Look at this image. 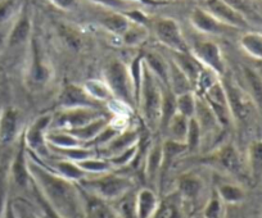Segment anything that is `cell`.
<instances>
[{
    "instance_id": "obj_35",
    "label": "cell",
    "mask_w": 262,
    "mask_h": 218,
    "mask_svg": "<svg viewBox=\"0 0 262 218\" xmlns=\"http://www.w3.org/2000/svg\"><path fill=\"white\" fill-rule=\"evenodd\" d=\"M184 153H188V148L183 142L173 141L171 139H165L162 141V172L161 176L165 175L168 167L175 162L176 158L180 157Z\"/></svg>"
},
{
    "instance_id": "obj_19",
    "label": "cell",
    "mask_w": 262,
    "mask_h": 218,
    "mask_svg": "<svg viewBox=\"0 0 262 218\" xmlns=\"http://www.w3.org/2000/svg\"><path fill=\"white\" fill-rule=\"evenodd\" d=\"M9 177L14 185H17L21 189H26L31 185V176L29 172V166H27V149L25 147L21 137V145L16 152L13 160H12L11 169H9Z\"/></svg>"
},
{
    "instance_id": "obj_23",
    "label": "cell",
    "mask_w": 262,
    "mask_h": 218,
    "mask_svg": "<svg viewBox=\"0 0 262 218\" xmlns=\"http://www.w3.org/2000/svg\"><path fill=\"white\" fill-rule=\"evenodd\" d=\"M160 204V198L150 187H143L138 191L134 202L135 218H152Z\"/></svg>"
},
{
    "instance_id": "obj_5",
    "label": "cell",
    "mask_w": 262,
    "mask_h": 218,
    "mask_svg": "<svg viewBox=\"0 0 262 218\" xmlns=\"http://www.w3.org/2000/svg\"><path fill=\"white\" fill-rule=\"evenodd\" d=\"M30 57L27 63L25 81L27 87L32 91L42 90L53 79V68L49 59L45 57L39 42L31 37L30 40Z\"/></svg>"
},
{
    "instance_id": "obj_1",
    "label": "cell",
    "mask_w": 262,
    "mask_h": 218,
    "mask_svg": "<svg viewBox=\"0 0 262 218\" xmlns=\"http://www.w3.org/2000/svg\"><path fill=\"white\" fill-rule=\"evenodd\" d=\"M27 166L32 184L63 218H85L79 185L50 171L41 159L29 150Z\"/></svg>"
},
{
    "instance_id": "obj_21",
    "label": "cell",
    "mask_w": 262,
    "mask_h": 218,
    "mask_svg": "<svg viewBox=\"0 0 262 218\" xmlns=\"http://www.w3.org/2000/svg\"><path fill=\"white\" fill-rule=\"evenodd\" d=\"M194 119L198 122L201 130H202L203 140L210 135H213L215 132L220 131L221 127L219 125L217 119H216L215 114H213L212 109L210 105L206 103L205 99L196 96V105H195V113H194Z\"/></svg>"
},
{
    "instance_id": "obj_26",
    "label": "cell",
    "mask_w": 262,
    "mask_h": 218,
    "mask_svg": "<svg viewBox=\"0 0 262 218\" xmlns=\"http://www.w3.org/2000/svg\"><path fill=\"white\" fill-rule=\"evenodd\" d=\"M183 203L179 195L173 191L160 200V204L152 218H183Z\"/></svg>"
},
{
    "instance_id": "obj_6",
    "label": "cell",
    "mask_w": 262,
    "mask_h": 218,
    "mask_svg": "<svg viewBox=\"0 0 262 218\" xmlns=\"http://www.w3.org/2000/svg\"><path fill=\"white\" fill-rule=\"evenodd\" d=\"M221 82H223L224 89H225L226 99H228L233 121L236 124H243V122L248 121L257 109L252 98L249 96L246 90L242 89L239 85H236L231 80L221 79Z\"/></svg>"
},
{
    "instance_id": "obj_48",
    "label": "cell",
    "mask_w": 262,
    "mask_h": 218,
    "mask_svg": "<svg viewBox=\"0 0 262 218\" xmlns=\"http://www.w3.org/2000/svg\"><path fill=\"white\" fill-rule=\"evenodd\" d=\"M17 0H0V23H6L16 17L19 12Z\"/></svg>"
},
{
    "instance_id": "obj_3",
    "label": "cell",
    "mask_w": 262,
    "mask_h": 218,
    "mask_svg": "<svg viewBox=\"0 0 262 218\" xmlns=\"http://www.w3.org/2000/svg\"><path fill=\"white\" fill-rule=\"evenodd\" d=\"M81 189L105 202H115L125 197L133 186L134 182L131 177L125 175H117L113 172L99 175V176H88L86 179L79 182Z\"/></svg>"
},
{
    "instance_id": "obj_4",
    "label": "cell",
    "mask_w": 262,
    "mask_h": 218,
    "mask_svg": "<svg viewBox=\"0 0 262 218\" xmlns=\"http://www.w3.org/2000/svg\"><path fill=\"white\" fill-rule=\"evenodd\" d=\"M104 80L112 91L115 100L127 107L137 105L135 91L130 69L121 61H112L104 69Z\"/></svg>"
},
{
    "instance_id": "obj_37",
    "label": "cell",
    "mask_w": 262,
    "mask_h": 218,
    "mask_svg": "<svg viewBox=\"0 0 262 218\" xmlns=\"http://www.w3.org/2000/svg\"><path fill=\"white\" fill-rule=\"evenodd\" d=\"M247 164L251 176L254 180L262 177V140H254L251 142L247 154Z\"/></svg>"
},
{
    "instance_id": "obj_56",
    "label": "cell",
    "mask_w": 262,
    "mask_h": 218,
    "mask_svg": "<svg viewBox=\"0 0 262 218\" xmlns=\"http://www.w3.org/2000/svg\"><path fill=\"white\" fill-rule=\"evenodd\" d=\"M0 47H2V45H0Z\"/></svg>"
},
{
    "instance_id": "obj_55",
    "label": "cell",
    "mask_w": 262,
    "mask_h": 218,
    "mask_svg": "<svg viewBox=\"0 0 262 218\" xmlns=\"http://www.w3.org/2000/svg\"><path fill=\"white\" fill-rule=\"evenodd\" d=\"M0 109H2V107H0Z\"/></svg>"
},
{
    "instance_id": "obj_40",
    "label": "cell",
    "mask_w": 262,
    "mask_h": 218,
    "mask_svg": "<svg viewBox=\"0 0 262 218\" xmlns=\"http://www.w3.org/2000/svg\"><path fill=\"white\" fill-rule=\"evenodd\" d=\"M148 37H149V30L145 25L131 22L128 29L121 36V40L126 46H139L147 41Z\"/></svg>"
},
{
    "instance_id": "obj_45",
    "label": "cell",
    "mask_w": 262,
    "mask_h": 218,
    "mask_svg": "<svg viewBox=\"0 0 262 218\" xmlns=\"http://www.w3.org/2000/svg\"><path fill=\"white\" fill-rule=\"evenodd\" d=\"M138 154H139V144L128 148L125 152L107 158V159L110 160V163L112 164L113 168H122V167H127L130 166V164H133V162L138 158Z\"/></svg>"
},
{
    "instance_id": "obj_41",
    "label": "cell",
    "mask_w": 262,
    "mask_h": 218,
    "mask_svg": "<svg viewBox=\"0 0 262 218\" xmlns=\"http://www.w3.org/2000/svg\"><path fill=\"white\" fill-rule=\"evenodd\" d=\"M189 119L190 118H186V117L176 113L175 116L170 119L167 126L165 127V129L167 130V134H168L167 139H171L173 140V141L185 144L186 134H188Z\"/></svg>"
},
{
    "instance_id": "obj_44",
    "label": "cell",
    "mask_w": 262,
    "mask_h": 218,
    "mask_svg": "<svg viewBox=\"0 0 262 218\" xmlns=\"http://www.w3.org/2000/svg\"><path fill=\"white\" fill-rule=\"evenodd\" d=\"M203 142V135L202 130H201L200 125L194 118L189 119V126H188V134H186L185 145L188 148V152L193 153L195 150L200 149L202 147Z\"/></svg>"
},
{
    "instance_id": "obj_36",
    "label": "cell",
    "mask_w": 262,
    "mask_h": 218,
    "mask_svg": "<svg viewBox=\"0 0 262 218\" xmlns=\"http://www.w3.org/2000/svg\"><path fill=\"white\" fill-rule=\"evenodd\" d=\"M76 163L77 166L86 174V176H99V175L112 172L113 169L112 164H111L107 158H97L95 155Z\"/></svg>"
},
{
    "instance_id": "obj_18",
    "label": "cell",
    "mask_w": 262,
    "mask_h": 218,
    "mask_svg": "<svg viewBox=\"0 0 262 218\" xmlns=\"http://www.w3.org/2000/svg\"><path fill=\"white\" fill-rule=\"evenodd\" d=\"M190 23L194 29L205 35H223L230 31V27L219 22L211 13L202 7H196L191 11Z\"/></svg>"
},
{
    "instance_id": "obj_39",
    "label": "cell",
    "mask_w": 262,
    "mask_h": 218,
    "mask_svg": "<svg viewBox=\"0 0 262 218\" xmlns=\"http://www.w3.org/2000/svg\"><path fill=\"white\" fill-rule=\"evenodd\" d=\"M244 72V80L248 86V94L252 98L257 108H262V76L254 69L246 68L243 69Z\"/></svg>"
},
{
    "instance_id": "obj_13",
    "label": "cell",
    "mask_w": 262,
    "mask_h": 218,
    "mask_svg": "<svg viewBox=\"0 0 262 218\" xmlns=\"http://www.w3.org/2000/svg\"><path fill=\"white\" fill-rule=\"evenodd\" d=\"M203 191H205V181L200 175L194 172H186L176 180L175 192L183 203L184 210L186 208L195 207L202 199Z\"/></svg>"
},
{
    "instance_id": "obj_38",
    "label": "cell",
    "mask_w": 262,
    "mask_h": 218,
    "mask_svg": "<svg viewBox=\"0 0 262 218\" xmlns=\"http://www.w3.org/2000/svg\"><path fill=\"white\" fill-rule=\"evenodd\" d=\"M241 47L254 59L262 61V34L256 31H248L242 35L239 40Z\"/></svg>"
},
{
    "instance_id": "obj_32",
    "label": "cell",
    "mask_w": 262,
    "mask_h": 218,
    "mask_svg": "<svg viewBox=\"0 0 262 218\" xmlns=\"http://www.w3.org/2000/svg\"><path fill=\"white\" fill-rule=\"evenodd\" d=\"M99 23L108 32L121 37L123 35V32L128 29V26L131 25V21L122 12L111 11L110 13H107L105 16H103L100 18Z\"/></svg>"
},
{
    "instance_id": "obj_8",
    "label": "cell",
    "mask_w": 262,
    "mask_h": 218,
    "mask_svg": "<svg viewBox=\"0 0 262 218\" xmlns=\"http://www.w3.org/2000/svg\"><path fill=\"white\" fill-rule=\"evenodd\" d=\"M103 116L100 109L95 108H75V109H58L55 113H52L50 129L53 130H72L80 129L89 122Z\"/></svg>"
},
{
    "instance_id": "obj_28",
    "label": "cell",
    "mask_w": 262,
    "mask_h": 218,
    "mask_svg": "<svg viewBox=\"0 0 262 218\" xmlns=\"http://www.w3.org/2000/svg\"><path fill=\"white\" fill-rule=\"evenodd\" d=\"M48 168L57 174L58 176L75 182V184H79L81 180L88 177L86 174L77 166L76 162H72L69 159H60L58 162L52 163V166L48 167Z\"/></svg>"
},
{
    "instance_id": "obj_43",
    "label": "cell",
    "mask_w": 262,
    "mask_h": 218,
    "mask_svg": "<svg viewBox=\"0 0 262 218\" xmlns=\"http://www.w3.org/2000/svg\"><path fill=\"white\" fill-rule=\"evenodd\" d=\"M225 207L226 205L221 202V199L219 198V195L216 194L215 190H212L211 194L208 195L205 207H203V218H224V214H225Z\"/></svg>"
},
{
    "instance_id": "obj_22",
    "label": "cell",
    "mask_w": 262,
    "mask_h": 218,
    "mask_svg": "<svg viewBox=\"0 0 262 218\" xmlns=\"http://www.w3.org/2000/svg\"><path fill=\"white\" fill-rule=\"evenodd\" d=\"M140 141V134L137 130H122L118 132L105 147L99 149L100 152L104 153L107 157L110 158L113 155H117L120 153L125 152L128 148L134 147V145L139 144Z\"/></svg>"
},
{
    "instance_id": "obj_16",
    "label": "cell",
    "mask_w": 262,
    "mask_h": 218,
    "mask_svg": "<svg viewBox=\"0 0 262 218\" xmlns=\"http://www.w3.org/2000/svg\"><path fill=\"white\" fill-rule=\"evenodd\" d=\"M59 109H75V108H95L100 109L99 103L90 98L82 85L67 84L58 95Z\"/></svg>"
},
{
    "instance_id": "obj_17",
    "label": "cell",
    "mask_w": 262,
    "mask_h": 218,
    "mask_svg": "<svg viewBox=\"0 0 262 218\" xmlns=\"http://www.w3.org/2000/svg\"><path fill=\"white\" fill-rule=\"evenodd\" d=\"M32 37V19L27 7H22L16 16L13 26L7 36V45L9 47H18L29 44Z\"/></svg>"
},
{
    "instance_id": "obj_12",
    "label": "cell",
    "mask_w": 262,
    "mask_h": 218,
    "mask_svg": "<svg viewBox=\"0 0 262 218\" xmlns=\"http://www.w3.org/2000/svg\"><path fill=\"white\" fill-rule=\"evenodd\" d=\"M200 98L205 99L206 103L210 105L216 119H217L219 125H220L221 130L228 129V127H230L234 124L221 79L216 81L213 85H211Z\"/></svg>"
},
{
    "instance_id": "obj_25",
    "label": "cell",
    "mask_w": 262,
    "mask_h": 218,
    "mask_svg": "<svg viewBox=\"0 0 262 218\" xmlns=\"http://www.w3.org/2000/svg\"><path fill=\"white\" fill-rule=\"evenodd\" d=\"M162 172V142H153L144 159V174L149 182H156Z\"/></svg>"
},
{
    "instance_id": "obj_50",
    "label": "cell",
    "mask_w": 262,
    "mask_h": 218,
    "mask_svg": "<svg viewBox=\"0 0 262 218\" xmlns=\"http://www.w3.org/2000/svg\"><path fill=\"white\" fill-rule=\"evenodd\" d=\"M8 190L9 176L7 175V172H4L3 169H0V218L3 217V213L9 202Z\"/></svg>"
},
{
    "instance_id": "obj_30",
    "label": "cell",
    "mask_w": 262,
    "mask_h": 218,
    "mask_svg": "<svg viewBox=\"0 0 262 218\" xmlns=\"http://www.w3.org/2000/svg\"><path fill=\"white\" fill-rule=\"evenodd\" d=\"M168 89L175 96L193 91L189 80L173 61H168Z\"/></svg>"
},
{
    "instance_id": "obj_20",
    "label": "cell",
    "mask_w": 262,
    "mask_h": 218,
    "mask_svg": "<svg viewBox=\"0 0 262 218\" xmlns=\"http://www.w3.org/2000/svg\"><path fill=\"white\" fill-rule=\"evenodd\" d=\"M80 187V186H79ZM85 218H117V213L110 205V202L100 199L80 187Z\"/></svg>"
},
{
    "instance_id": "obj_9",
    "label": "cell",
    "mask_w": 262,
    "mask_h": 218,
    "mask_svg": "<svg viewBox=\"0 0 262 218\" xmlns=\"http://www.w3.org/2000/svg\"><path fill=\"white\" fill-rule=\"evenodd\" d=\"M155 36L163 46L170 49L172 53H189L188 42L184 37L180 25L178 21L168 17H162L153 22Z\"/></svg>"
},
{
    "instance_id": "obj_7",
    "label": "cell",
    "mask_w": 262,
    "mask_h": 218,
    "mask_svg": "<svg viewBox=\"0 0 262 218\" xmlns=\"http://www.w3.org/2000/svg\"><path fill=\"white\" fill-rule=\"evenodd\" d=\"M52 113L41 114L30 124V126L22 134V141L25 147L31 154L37 155L39 159L50 154V150L47 144V132L50 129Z\"/></svg>"
},
{
    "instance_id": "obj_24",
    "label": "cell",
    "mask_w": 262,
    "mask_h": 218,
    "mask_svg": "<svg viewBox=\"0 0 262 218\" xmlns=\"http://www.w3.org/2000/svg\"><path fill=\"white\" fill-rule=\"evenodd\" d=\"M172 61L175 62L176 66L184 72V75L186 76V79L190 82L191 87H195L196 81L200 79L201 74L205 69V67L194 58V56L190 52L189 53H172Z\"/></svg>"
},
{
    "instance_id": "obj_34",
    "label": "cell",
    "mask_w": 262,
    "mask_h": 218,
    "mask_svg": "<svg viewBox=\"0 0 262 218\" xmlns=\"http://www.w3.org/2000/svg\"><path fill=\"white\" fill-rule=\"evenodd\" d=\"M82 86L86 90L88 94L90 95V98L94 99L97 103H99V104H105V103H111L112 100H115V96H113L110 86H108L104 80H88V81L84 82Z\"/></svg>"
},
{
    "instance_id": "obj_11",
    "label": "cell",
    "mask_w": 262,
    "mask_h": 218,
    "mask_svg": "<svg viewBox=\"0 0 262 218\" xmlns=\"http://www.w3.org/2000/svg\"><path fill=\"white\" fill-rule=\"evenodd\" d=\"M202 8L212 14L219 22L230 29L244 30L249 27L248 18L226 0H205Z\"/></svg>"
},
{
    "instance_id": "obj_49",
    "label": "cell",
    "mask_w": 262,
    "mask_h": 218,
    "mask_svg": "<svg viewBox=\"0 0 262 218\" xmlns=\"http://www.w3.org/2000/svg\"><path fill=\"white\" fill-rule=\"evenodd\" d=\"M92 3L102 6L104 8L113 12H127L130 9H134V4L128 3L126 0H89Z\"/></svg>"
},
{
    "instance_id": "obj_42",
    "label": "cell",
    "mask_w": 262,
    "mask_h": 218,
    "mask_svg": "<svg viewBox=\"0 0 262 218\" xmlns=\"http://www.w3.org/2000/svg\"><path fill=\"white\" fill-rule=\"evenodd\" d=\"M175 105L176 113L186 117V118H193L195 113L196 105V95L193 91L185 92L175 96Z\"/></svg>"
},
{
    "instance_id": "obj_33",
    "label": "cell",
    "mask_w": 262,
    "mask_h": 218,
    "mask_svg": "<svg viewBox=\"0 0 262 218\" xmlns=\"http://www.w3.org/2000/svg\"><path fill=\"white\" fill-rule=\"evenodd\" d=\"M110 122L111 121L107 118V117L100 116L99 118L89 122V124H86L85 126L80 127V129H76V130H72V131H69V132H71V134L74 135L77 140H80L85 147V145H86L88 142L92 141V140L94 139V137L97 136L103 129H105V127L110 125Z\"/></svg>"
},
{
    "instance_id": "obj_54",
    "label": "cell",
    "mask_w": 262,
    "mask_h": 218,
    "mask_svg": "<svg viewBox=\"0 0 262 218\" xmlns=\"http://www.w3.org/2000/svg\"><path fill=\"white\" fill-rule=\"evenodd\" d=\"M157 2H160V3L162 4H167L168 2H172V0H157Z\"/></svg>"
},
{
    "instance_id": "obj_10",
    "label": "cell",
    "mask_w": 262,
    "mask_h": 218,
    "mask_svg": "<svg viewBox=\"0 0 262 218\" xmlns=\"http://www.w3.org/2000/svg\"><path fill=\"white\" fill-rule=\"evenodd\" d=\"M190 53L205 68L217 75L220 79L225 76L226 63L221 47L211 40H203L193 45Z\"/></svg>"
},
{
    "instance_id": "obj_2",
    "label": "cell",
    "mask_w": 262,
    "mask_h": 218,
    "mask_svg": "<svg viewBox=\"0 0 262 218\" xmlns=\"http://www.w3.org/2000/svg\"><path fill=\"white\" fill-rule=\"evenodd\" d=\"M163 98H165V89L156 79L155 75L150 72L143 58L142 82H140L137 107L142 114L145 126L150 131H156L161 126Z\"/></svg>"
},
{
    "instance_id": "obj_27",
    "label": "cell",
    "mask_w": 262,
    "mask_h": 218,
    "mask_svg": "<svg viewBox=\"0 0 262 218\" xmlns=\"http://www.w3.org/2000/svg\"><path fill=\"white\" fill-rule=\"evenodd\" d=\"M213 190L225 205H238L246 199L243 187L234 182H217Z\"/></svg>"
},
{
    "instance_id": "obj_51",
    "label": "cell",
    "mask_w": 262,
    "mask_h": 218,
    "mask_svg": "<svg viewBox=\"0 0 262 218\" xmlns=\"http://www.w3.org/2000/svg\"><path fill=\"white\" fill-rule=\"evenodd\" d=\"M49 2L55 8L64 12L74 11L77 7V3H79V0H49Z\"/></svg>"
},
{
    "instance_id": "obj_52",
    "label": "cell",
    "mask_w": 262,
    "mask_h": 218,
    "mask_svg": "<svg viewBox=\"0 0 262 218\" xmlns=\"http://www.w3.org/2000/svg\"><path fill=\"white\" fill-rule=\"evenodd\" d=\"M126 2H128V3L134 4V6H137V4H140V6H161L162 3H160V2H157V0H126Z\"/></svg>"
},
{
    "instance_id": "obj_46",
    "label": "cell",
    "mask_w": 262,
    "mask_h": 218,
    "mask_svg": "<svg viewBox=\"0 0 262 218\" xmlns=\"http://www.w3.org/2000/svg\"><path fill=\"white\" fill-rule=\"evenodd\" d=\"M31 186H32V190H34L35 202H36V205H37L36 210L37 213H39V217L40 218H63L62 215H60L59 213H58L57 210H55L54 208L47 202V199L40 194V191L36 189V186L32 184V181H31Z\"/></svg>"
},
{
    "instance_id": "obj_31",
    "label": "cell",
    "mask_w": 262,
    "mask_h": 218,
    "mask_svg": "<svg viewBox=\"0 0 262 218\" xmlns=\"http://www.w3.org/2000/svg\"><path fill=\"white\" fill-rule=\"evenodd\" d=\"M144 63L147 64L148 68L150 69L156 79L160 81L163 89H168V61L163 59L162 57L156 54V53H148L143 56Z\"/></svg>"
},
{
    "instance_id": "obj_15",
    "label": "cell",
    "mask_w": 262,
    "mask_h": 218,
    "mask_svg": "<svg viewBox=\"0 0 262 218\" xmlns=\"http://www.w3.org/2000/svg\"><path fill=\"white\" fill-rule=\"evenodd\" d=\"M22 113L12 105L2 107L0 109V145H9L21 139L22 136Z\"/></svg>"
},
{
    "instance_id": "obj_47",
    "label": "cell",
    "mask_w": 262,
    "mask_h": 218,
    "mask_svg": "<svg viewBox=\"0 0 262 218\" xmlns=\"http://www.w3.org/2000/svg\"><path fill=\"white\" fill-rule=\"evenodd\" d=\"M12 205L16 218H40L37 210L22 198H16L12 200Z\"/></svg>"
},
{
    "instance_id": "obj_29",
    "label": "cell",
    "mask_w": 262,
    "mask_h": 218,
    "mask_svg": "<svg viewBox=\"0 0 262 218\" xmlns=\"http://www.w3.org/2000/svg\"><path fill=\"white\" fill-rule=\"evenodd\" d=\"M45 139H47V144L49 149H69V148H76L84 145L71 132L64 131V130L49 129Z\"/></svg>"
},
{
    "instance_id": "obj_14",
    "label": "cell",
    "mask_w": 262,
    "mask_h": 218,
    "mask_svg": "<svg viewBox=\"0 0 262 218\" xmlns=\"http://www.w3.org/2000/svg\"><path fill=\"white\" fill-rule=\"evenodd\" d=\"M206 160H208L210 164H215L223 172L233 176H239L243 174V159L239 150L233 144H224L219 147L215 152L206 158Z\"/></svg>"
},
{
    "instance_id": "obj_53",
    "label": "cell",
    "mask_w": 262,
    "mask_h": 218,
    "mask_svg": "<svg viewBox=\"0 0 262 218\" xmlns=\"http://www.w3.org/2000/svg\"><path fill=\"white\" fill-rule=\"evenodd\" d=\"M2 218H16V214H14V210H13V205H12V200L9 199L8 204H7L6 210L3 213V217Z\"/></svg>"
}]
</instances>
